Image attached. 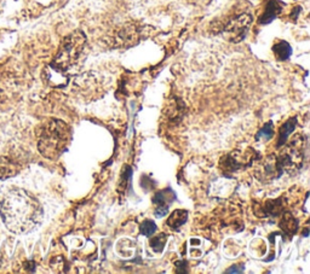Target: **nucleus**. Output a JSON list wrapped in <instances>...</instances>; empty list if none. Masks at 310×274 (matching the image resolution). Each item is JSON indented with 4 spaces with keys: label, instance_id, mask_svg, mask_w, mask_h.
<instances>
[{
    "label": "nucleus",
    "instance_id": "nucleus-1",
    "mask_svg": "<svg viewBox=\"0 0 310 274\" xmlns=\"http://www.w3.org/2000/svg\"><path fill=\"white\" fill-rule=\"evenodd\" d=\"M3 221L14 233H27L34 230L43 220V208L37 198L25 190H11L3 198Z\"/></svg>",
    "mask_w": 310,
    "mask_h": 274
},
{
    "label": "nucleus",
    "instance_id": "nucleus-2",
    "mask_svg": "<svg viewBox=\"0 0 310 274\" xmlns=\"http://www.w3.org/2000/svg\"><path fill=\"white\" fill-rule=\"evenodd\" d=\"M71 128L65 121L50 119L38 132V150L45 158L57 159L65 152L71 141Z\"/></svg>",
    "mask_w": 310,
    "mask_h": 274
},
{
    "label": "nucleus",
    "instance_id": "nucleus-3",
    "mask_svg": "<svg viewBox=\"0 0 310 274\" xmlns=\"http://www.w3.org/2000/svg\"><path fill=\"white\" fill-rule=\"evenodd\" d=\"M86 46V35L84 32L75 31L63 39L58 52L53 61L49 65L50 69L57 73L67 76L66 73L77 64L79 58L83 55Z\"/></svg>",
    "mask_w": 310,
    "mask_h": 274
},
{
    "label": "nucleus",
    "instance_id": "nucleus-4",
    "mask_svg": "<svg viewBox=\"0 0 310 274\" xmlns=\"http://www.w3.org/2000/svg\"><path fill=\"white\" fill-rule=\"evenodd\" d=\"M306 138L303 134H297L292 138L288 144L281 146L278 155H275L276 163L281 174L296 173L304 163V151H305Z\"/></svg>",
    "mask_w": 310,
    "mask_h": 274
},
{
    "label": "nucleus",
    "instance_id": "nucleus-5",
    "mask_svg": "<svg viewBox=\"0 0 310 274\" xmlns=\"http://www.w3.org/2000/svg\"><path fill=\"white\" fill-rule=\"evenodd\" d=\"M252 20L254 19L251 15L246 13L234 15L227 22H224L219 32L230 43H240L247 34L250 27L252 25Z\"/></svg>",
    "mask_w": 310,
    "mask_h": 274
},
{
    "label": "nucleus",
    "instance_id": "nucleus-6",
    "mask_svg": "<svg viewBox=\"0 0 310 274\" xmlns=\"http://www.w3.org/2000/svg\"><path fill=\"white\" fill-rule=\"evenodd\" d=\"M260 156L256 152H241L234 151L224 155L219 161V168L224 175H233L236 171L245 169V168L252 165L255 159H257Z\"/></svg>",
    "mask_w": 310,
    "mask_h": 274
},
{
    "label": "nucleus",
    "instance_id": "nucleus-7",
    "mask_svg": "<svg viewBox=\"0 0 310 274\" xmlns=\"http://www.w3.org/2000/svg\"><path fill=\"white\" fill-rule=\"evenodd\" d=\"M146 27L140 26L137 23H126L116 29L115 34L113 35L114 45L121 49H128L137 45L144 38Z\"/></svg>",
    "mask_w": 310,
    "mask_h": 274
},
{
    "label": "nucleus",
    "instance_id": "nucleus-8",
    "mask_svg": "<svg viewBox=\"0 0 310 274\" xmlns=\"http://www.w3.org/2000/svg\"><path fill=\"white\" fill-rule=\"evenodd\" d=\"M255 176L260 181L269 182L272 180L279 179L282 175L279 170L278 163H276L275 155H269L267 157L261 159H255Z\"/></svg>",
    "mask_w": 310,
    "mask_h": 274
},
{
    "label": "nucleus",
    "instance_id": "nucleus-9",
    "mask_svg": "<svg viewBox=\"0 0 310 274\" xmlns=\"http://www.w3.org/2000/svg\"><path fill=\"white\" fill-rule=\"evenodd\" d=\"M176 200V195L171 189L161 190L158 191L153 197V203L155 206L154 214L156 218H164L168 213V208H170L171 203Z\"/></svg>",
    "mask_w": 310,
    "mask_h": 274
},
{
    "label": "nucleus",
    "instance_id": "nucleus-10",
    "mask_svg": "<svg viewBox=\"0 0 310 274\" xmlns=\"http://www.w3.org/2000/svg\"><path fill=\"white\" fill-rule=\"evenodd\" d=\"M282 209V198L274 201H267L264 204L255 203V212L260 210L261 213H257L256 215L260 218H267V216H272L275 218L279 214H281Z\"/></svg>",
    "mask_w": 310,
    "mask_h": 274
},
{
    "label": "nucleus",
    "instance_id": "nucleus-11",
    "mask_svg": "<svg viewBox=\"0 0 310 274\" xmlns=\"http://www.w3.org/2000/svg\"><path fill=\"white\" fill-rule=\"evenodd\" d=\"M164 115L167 117L168 121L179 122L184 116V103L179 98H173L172 102L167 104Z\"/></svg>",
    "mask_w": 310,
    "mask_h": 274
},
{
    "label": "nucleus",
    "instance_id": "nucleus-12",
    "mask_svg": "<svg viewBox=\"0 0 310 274\" xmlns=\"http://www.w3.org/2000/svg\"><path fill=\"white\" fill-rule=\"evenodd\" d=\"M281 13L282 7L278 0H269V2L267 3L266 9H264V13L261 15L260 23L261 25H269V23L273 22Z\"/></svg>",
    "mask_w": 310,
    "mask_h": 274
},
{
    "label": "nucleus",
    "instance_id": "nucleus-13",
    "mask_svg": "<svg viewBox=\"0 0 310 274\" xmlns=\"http://www.w3.org/2000/svg\"><path fill=\"white\" fill-rule=\"evenodd\" d=\"M280 228L285 233V236L287 237H293L298 231V221L294 219V216L292 215L290 212L282 213L281 221H280Z\"/></svg>",
    "mask_w": 310,
    "mask_h": 274
},
{
    "label": "nucleus",
    "instance_id": "nucleus-14",
    "mask_svg": "<svg viewBox=\"0 0 310 274\" xmlns=\"http://www.w3.org/2000/svg\"><path fill=\"white\" fill-rule=\"evenodd\" d=\"M296 127H297V117H291V119H288L287 121L280 127L279 140L278 144H276V147H278V149H280L285 143H287L288 138H290V135L293 133Z\"/></svg>",
    "mask_w": 310,
    "mask_h": 274
},
{
    "label": "nucleus",
    "instance_id": "nucleus-15",
    "mask_svg": "<svg viewBox=\"0 0 310 274\" xmlns=\"http://www.w3.org/2000/svg\"><path fill=\"white\" fill-rule=\"evenodd\" d=\"M187 219H188V212L183 209H177L168 216L166 225L171 228V230L177 231L178 228H180L185 224Z\"/></svg>",
    "mask_w": 310,
    "mask_h": 274
},
{
    "label": "nucleus",
    "instance_id": "nucleus-16",
    "mask_svg": "<svg viewBox=\"0 0 310 274\" xmlns=\"http://www.w3.org/2000/svg\"><path fill=\"white\" fill-rule=\"evenodd\" d=\"M19 173V165L8 157L0 156V180L8 179Z\"/></svg>",
    "mask_w": 310,
    "mask_h": 274
},
{
    "label": "nucleus",
    "instance_id": "nucleus-17",
    "mask_svg": "<svg viewBox=\"0 0 310 274\" xmlns=\"http://www.w3.org/2000/svg\"><path fill=\"white\" fill-rule=\"evenodd\" d=\"M273 53L278 61H287L292 55V47L287 41H278L276 44H274Z\"/></svg>",
    "mask_w": 310,
    "mask_h": 274
},
{
    "label": "nucleus",
    "instance_id": "nucleus-18",
    "mask_svg": "<svg viewBox=\"0 0 310 274\" xmlns=\"http://www.w3.org/2000/svg\"><path fill=\"white\" fill-rule=\"evenodd\" d=\"M131 176H132V169L130 165H124L121 170V176H120V181L118 185V190L120 194H124L126 190L129 189L131 184Z\"/></svg>",
    "mask_w": 310,
    "mask_h": 274
},
{
    "label": "nucleus",
    "instance_id": "nucleus-19",
    "mask_svg": "<svg viewBox=\"0 0 310 274\" xmlns=\"http://www.w3.org/2000/svg\"><path fill=\"white\" fill-rule=\"evenodd\" d=\"M166 238L167 236L165 233H160L156 237L150 238L149 244H150V246H152V249L156 252H161L162 249H164L165 244H166V240H167Z\"/></svg>",
    "mask_w": 310,
    "mask_h": 274
},
{
    "label": "nucleus",
    "instance_id": "nucleus-20",
    "mask_svg": "<svg viewBox=\"0 0 310 274\" xmlns=\"http://www.w3.org/2000/svg\"><path fill=\"white\" fill-rule=\"evenodd\" d=\"M156 228H158L156 227V224L154 221H152V220H146V221H143L140 226L141 233L146 237H152L153 234L155 233Z\"/></svg>",
    "mask_w": 310,
    "mask_h": 274
},
{
    "label": "nucleus",
    "instance_id": "nucleus-21",
    "mask_svg": "<svg viewBox=\"0 0 310 274\" xmlns=\"http://www.w3.org/2000/svg\"><path fill=\"white\" fill-rule=\"evenodd\" d=\"M274 135V128H273V122H267L266 125L262 127V129L257 133V137L256 139H264V140H269L272 139Z\"/></svg>",
    "mask_w": 310,
    "mask_h": 274
},
{
    "label": "nucleus",
    "instance_id": "nucleus-22",
    "mask_svg": "<svg viewBox=\"0 0 310 274\" xmlns=\"http://www.w3.org/2000/svg\"><path fill=\"white\" fill-rule=\"evenodd\" d=\"M51 267L55 272H65V267H66V261L62 256L59 257H53L51 260Z\"/></svg>",
    "mask_w": 310,
    "mask_h": 274
},
{
    "label": "nucleus",
    "instance_id": "nucleus-23",
    "mask_svg": "<svg viewBox=\"0 0 310 274\" xmlns=\"http://www.w3.org/2000/svg\"><path fill=\"white\" fill-rule=\"evenodd\" d=\"M243 272V266H231L229 269L225 270V273H242Z\"/></svg>",
    "mask_w": 310,
    "mask_h": 274
}]
</instances>
